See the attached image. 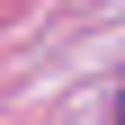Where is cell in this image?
<instances>
[{
  "mask_svg": "<svg viewBox=\"0 0 125 125\" xmlns=\"http://www.w3.org/2000/svg\"><path fill=\"white\" fill-rule=\"evenodd\" d=\"M107 125H125V89H116V107H107Z\"/></svg>",
  "mask_w": 125,
  "mask_h": 125,
  "instance_id": "cell-1",
  "label": "cell"
}]
</instances>
